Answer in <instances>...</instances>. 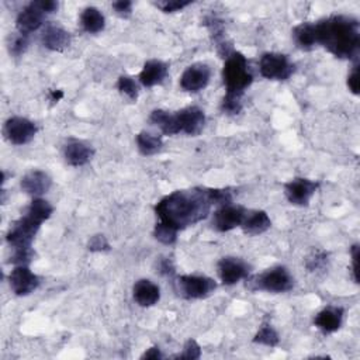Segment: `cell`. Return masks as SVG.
Returning a JSON list of instances; mask_svg holds the SVG:
<instances>
[{
	"mask_svg": "<svg viewBox=\"0 0 360 360\" xmlns=\"http://www.w3.org/2000/svg\"><path fill=\"white\" fill-rule=\"evenodd\" d=\"M3 134L15 145L28 144L37 134V125L24 117H10L3 127Z\"/></svg>",
	"mask_w": 360,
	"mask_h": 360,
	"instance_id": "cell-8",
	"label": "cell"
},
{
	"mask_svg": "<svg viewBox=\"0 0 360 360\" xmlns=\"http://www.w3.org/2000/svg\"><path fill=\"white\" fill-rule=\"evenodd\" d=\"M137 145H138L140 152L144 156H151V155L158 154L162 150L163 143H162L161 137H156V135L143 131L137 135Z\"/></svg>",
	"mask_w": 360,
	"mask_h": 360,
	"instance_id": "cell-26",
	"label": "cell"
},
{
	"mask_svg": "<svg viewBox=\"0 0 360 360\" xmlns=\"http://www.w3.org/2000/svg\"><path fill=\"white\" fill-rule=\"evenodd\" d=\"M35 3L45 15H51L58 10V3L54 0H35Z\"/></svg>",
	"mask_w": 360,
	"mask_h": 360,
	"instance_id": "cell-37",
	"label": "cell"
},
{
	"mask_svg": "<svg viewBox=\"0 0 360 360\" xmlns=\"http://www.w3.org/2000/svg\"><path fill=\"white\" fill-rule=\"evenodd\" d=\"M320 183L314 180L296 177L285 186V195L287 200L294 206H307L311 197L318 190Z\"/></svg>",
	"mask_w": 360,
	"mask_h": 360,
	"instance_id": "cell-11",
	"label": "cell"
},
{
	"mask_svg": "<svg viewBox=\"0 0 360 360\" xmlns=\"http://www.w3.org/2000/svg\"><path fill=\"white\" fill-rule=\"evenodd\" d=\"M53 185L51 177L42 170H31L21 179V189L30 196L45 195Z\"/></svg>",
	"mask_w": 360,
	"mask_h": 360,
	"instance_id": "cell-17",
	"label": "cell"
},
{
	"mask_svg": "<svg viewBox=\"0 0 360 360\" xmlns=\"http://www.w3.org/2000/svg\"><path fill=\"white\" fill-rule=\"evenodd\" d=\"M343 323V309L341 307L330 305L320 311L314 320L315 327L325 334H332L342 327Z\"/></svg>",
	"mask_w": 360,
	"mask_h": 360,
	"instance_id": "cell-18",
	"label": "cell"
},
{
	"mask_svg": "<svg viewBox=\"0 0 360 360\" xmlns=\"http://www.w3.org/2000/svg\"><path fill=\"white\" fill-rule=\"evenodd\" d=\"M325 259H327L325 253H315V256L312 259H308L307 266L309 270H315L325 263Z\"/></svg>",
	"mask_w": 360,
	"mask_h": 360,
	"instance_id": "cell-38",
	"label": "cell"
},
{
	"mask_svg": "<svg viewBox=\"0 0 360 360\" xmlns=\"http://www.w3.org/2000/svg\"><path fill=\"white\" fill-rule=\"evenodd\" d=\"M201 356V348L200 345L195 341V339H189L185 343L183 352L179 353L177 356H174V359H188V360H195L199 359Z\"/></svg>",
	"mask_w": 360,
	"mask_h": 360,
	"instance_id": "cell-33",
	"label": "cell"
},
{
	"mask_svg": "<svg viewBox=\"0 0 360 360\" xmlns=\"http://www.w3.org/2000/svg\"><path fill=\"white\" fill-rule=\"evenodd\" d=\"M80 26L89 34H99L105 30L106 19L96 8H86L80 15Z\"/></svg>",
	"mask_w": 360,
	"mask_h": 360,
	"instance_id": "cell-23",
	"label": "cell"
},
{
	"mask_svg": "<svg viewBox=\"0 0 360 360\" xmlns=\"http://www.w3.org/2000/svg\"><path fill=\"white\" fill-rule=\"evenodd\" d=\"M159 272L163 273V275H170L173 273V266L170 263L169 259H163L161 260V264H159Z\"/></svg>",
	"mask_w": 360,
	"mask_h": 360,
	"instance_id": "cell-41",
	"label": "cell"
},
{
	"mask_svg": "<svg viewBox=\"0 0 360 360\" xmlns=\"http://www.w3.org/2000/svg\"><path fill=\"white\" fill-rule=\"evenodd\" d=\"M163 356H162V353H161V350H159V348H156V346H154V348H150L143 356H141V359H154V360H156V359H162Z\"/></svg>",
	"mask_w": 360,
	"mask_h": 360,
	"instance_id": "cell-40",
	"label": "cell"
},
{
	"mask_svg": "<svg viewBox=\"0 0 360 360\" xmlns=\"http://www.w3.org/2000/svg\"><path fill=\"white\" fill-rule=\"evenodd\" d=\"M151 123L155 124L165 135H174L179 134V127L176 121V116L166 111V110H154L150 117Z\"/></svg>",
	"mask_w": 360,
	"mask_h": 360,
	"instance_id": "cell-25",
	"label": "cell"
},
{
	"mask_svg": "<svg viewBox=\"0 0 360 360\" xmlns=\"http://www.w3.org/2000/svg\"><path fill=\"white\" fill-rule=\"evenodd\" d=\"M64 98V93L61 92V90H58V92H55V90H53L51 92V100L53 102H58V100H61Z\"/></svg>",
	"mask_w": 360,
	"mask_h": 360,
	"instance_id": "cell-42",
	"label": "cell"
},
{
	"mask_svg": "<svg viewBox=\"0 0 360 360\" xmlns=\"http://www.w3.org/2000/svg\"><path fill=\"white\" fill-rule=\"evenodd\" d=\"M41 38H42V44L45 48H48L51 51H57V53L64 51L65 48L69 47V44H71L69 33L64 27H61L55 23H48L47 26H45V28L42 30Z\"/></svg>",
	"mask_w": 360,
	"mask_h": 360,
	"instance_id": "cell-15",
	"label": "cell"
},
{
	"mask_svg": "<svg viewBox=\"0 0 360 360\" xmlns=\"http://www.w3.org/2000/svg\"><path fill=\"white\" fill-rule=\"evenodd\" d=\"M28 47V38L26 34H16V35H10V41H9V51L12 55L15 57H20L26 53Z\"/></svg>",
	"mask_w": 360,
	"mask_h": 360,
	"instance_id": "cell-30",
	"label": "cell"
},
{
	"mask_svg": "<svg viewBox=\"0 0 360 360\" xmlns=\"http://www.w3.org/2000/svg\"><path fill=\"white\" fill-rule=\"evenodd\" d=\"M357 258H359V245L352 246V273L353 280L357 283Z\"/></svg>",
	"mask_w": 360,
	"mask_h": 360,
	"instance_id": "cell-39",
	"label": "cell"
},
{
	"mask_svg": "<svg viewBox=\"0 0 360 360\" xmlns=\"http://www.w3.org/2000/svg\"><path fill=\"white\" fill-rule=\"evenodd\" d=\"M113 9L120 17H128L132 12V3L129 0H118V2L113 3Z\"/></svg>",
	"mask_w": 360,
	"mask_h": 360,
	"instance_id": "cell-36",
	"label": "cell"
},
{
	"mask_svg": "<svg viewBox=\"0 0 360 360\" xmlns=\"http://www.w3.org/2000/svg\"><path fill=\"white\" fill-rule=\"evenodd\" d=\"M168 76V65L159 60L147 61L141 73L140 80L145 87H154L161 84Z\"/></svg>",
	"mask_w": 360,
	"mask_h": 360,
	"instance_id": "cell-22",
	"label": "cell"
},
{
	"mask_svg": "<svg viewBox=\"0 0 360 360\" xmlns=\"http://www.w3.org/2000/svg\"><path fill=\"white\" fill-rule=\"evenodd\" d=\"M270 227H272V221H270L266 211L256 210V211H248L245 215V219L241 225V228L246 235L255 237L266 233Z\"/></svg>",
	"mask_w": 360,
	"mask_h": 360,
	"instance_id": "cell-21",
	"label": "cell"
},
{
	"mask_svg": "<svg viewBox=\"0 0 360 360\" xmlns=\"http://www.w3.org/2000/svg\"><path fill=\"white\" fill-rule=\"evenodd\" d=\"M348 87L350 89V92L353 95H359V89H360V79H359V66L354 65L353 71L349 73L348 76Z\"/></svg>",
	"mask_w": 360,
	"mask_h": 360,
	"instance_id": "cell-35",
	"label": "cell"
},
{
	"mask_svg": "<svg viewBox=\"0 0 360 360\" xmlns=\"http://www.w3.org/2000/svg\"><path fill=\"white\" fill-rule=\"evenodd\" d=\"M132 294L135 303L141 307H152L161 298L159 287L148 279H141L135 283L132 289Z\"/></svg>",
	"mask_w": 360,
	"mask_h": 360,
	"instance_id": "cell-19",
	"label": "cell"
},
{
	"mask_svg": "<svg viewBox=\"0 0 360 360\" xmlns=\"http://www.w3.org/2000/svg\"><path fill=\"white\" fill-rule=\"evenodd\" d=\"M294 42L303 50H311L317 45V33L315 23H303L293 30Z\"/></svg>",
	"mask_w": 360,
	"mask_h": 360,
	"instance_id": "cell-24",
	"label": "cell"
},
{
	"mask_svg": "<svg viewBox=\"0 0 360 360\" xmlns=\"http://www.w3.org/2000/svg\"><path fill=\"white\" fill-rule=\"evenodd\" d=\"M248 210L241 206L227 204L221 206L213 217V227L219 233H227L237 227H241Z\"/></svg>",
	"mask_w": 360,
	"mask_h": 360,
	"instance_id": "cell-9",
	"label": "cell"
},
{
	"mask_svg": "<svg viewBox=\"0 0 360 360\" xmlns=\"http://www.w3.org/2000/svg\"><path fill=\"white\" fill-rule=\"evenodd\" d=\"M117 89L121 95L127 96L129 100H135L138 98V86L129 76H121L117 82Z\"/></svg>",
	"mask_w": 360,
	"mask_h": 360,
	"instance_id": "cell-29",
	"label": "cell"
},
{
	"mask_svg": "<svg viewBox=\"0 0 360 360\" xmlns=\"http://www.w3.org/2000/svg\"><path fill=\"white\" fill-rule=\"evenodd\" d=\"M294 286V279L289 270L283 266L267 269L266 272L252 278L249 287L252 290H263L267 293H286Z\"/></svg>",
	"mask_w": 360,
	"mask_h": 360,
	"instance_id": "cell-5",
	"label": "cell"
},
{
	"mask_svg": "<svg viewBox=\"0 0 360 360\" xmlns=\"http://www.w3.org/2000/svg\"><path fill=\"white\" fill-rule=\"evenodd\" d=\"M222 80L227 89V95L242 98L248 86L252 83L253 76L244 54L233 51L225 58L222 69Z\"/></svg>",
	"mask_w": 360,
	"mask_h": 360,
	"instance_id": "cell-3",
	"label": "cell"
},
{
	"mask_svg": "<svg viewBox=\"0 0 360 360\" xmlns=\"http://www.w3.org/2000/svg\"><path fill=\"white\" fill-rule=\"evenodd\" d=\"M41 219L26 211V214L12 225L8 233V242L12 246L13 252L31 249V244L41 227Z\"/></svg>",
	"mask_w": 360,
	"mask_h": 360,
	"instance_id": "cell-4",
	"label": "cell"
},
{
	"mask_svg": "<svg viewBox=\"0 0 360 360\" xmlns=\"http://www.w3.org/2000/svg\"><path fill=\"white\" fill-rule=\"evenodd\" d=\"M242 98L233 96V95H225L221 102V110L227 114H238L242 109Z\"/></svg>",
	"mask_w": 360,
	"mask_h": 360,
	"instance_id": "cell-32",
	"label": "cell"
},
{
	"mask_svg": "<svg viewBox=\"0 0 360 360\" xmlns=\"http://www.w3.org/2000/svg\"><path fill=\"white\" fill-rule=\"evenodd\" d=\"M155 5L163 13H174L188 8L189 5H192V2L190 0H162V2H156Z\"/></svg>",
	"mask_w": 360,
	"mask_h": 360,
	"instance_id": "cell-31",
	"label": "cell"
},
{
	"mask_svg": "<svg viewBox=\"0 0 360 360\" xmlns=\"http://www.w3.org/2000/svg\"><path fill=\"white\" fill-rule=\"evenodd\" d=\"M218 275L225 286H233L242 279H248L249 264L240 258H222L218 262Z\"/></svg>",
	"mask_w": 360,
	"mask_h": 360,
	"instance_id": "cell-10",
	"label": "cell"
},
{
	"mask_svg": "<svg viewBox=\"0 0 360 360\" xmlns=\"http://www.w3.org/2000/svg\"><path fill=\"white\" fill-rule=\"evenodd\" d=\"M279 334L275 331V328L270 325V324H263L258 334L255 335L253 338V342L255 343H259V345H264V346H269V348H275L279 345Z\"/></svg>",
	"mask_w": 360,
	"mask_h": 360,
	"instance_id": "cell-27",
	"label": "cell"
},
{
	"mask_svg": "<svg viewBox=\"0 0 360 360\" xmlns=\"http://www.w3.org/2000/svg\"><path fill=\"white\" fill-rule=\"evenodd\" d=\"M211 189L195 188L189 190H176L165 196L156 206L155 213L159 222L180 231L204 219L211 207Z\"/></svg>",
	"mask_w": 360,
	"mask_h": 360,
	"instance_id": "cell-1",
	"label": "cell"
},
{
	"mask_svg": "<svg viewBox=\"0 0 360 360\" xmlns=\"http://www.w3.org/2000/svg\"><path fill=\"white\" fill-rule=\"evenodd\" d=\"M259 71L269 80H286L293 75L294 65L283 54L266 53L260 58Z\"/></svg>",
	"mask_w": 360,
	"mask_h": 360,
	"instance_id": "cell-7",
	"label": "cell"
},
{
	"mask_svg": "<svg viewBox=\"0 0 360 360\" xmlns=\"http://www.w3.org/2000/svg\"><path fill=\"white\" fill-rule=\"evenodd\" d=\"M177 127L180 132H185L188 135H199L206 124V116L201 109L196 106H190L186 109H182L180 111L174 113Z\"/></svg>",
	"mask_w": 360,
	"mask_h": 360,
	"instance_id": "cell-14",
	"label": "cell"
},
{
	"mask_svg": "<svg viewBox=\"0 0 360 360\" xmlns=\"http://www.w3.org/2000/svg\"><path fill=\"white\" fill-rule=\"evenodd\" d=\"M87 249L92 251V252H107L110 251V244L106 240L105 235H95L89 240L87 244Z\"/></svg>",
	"mask_w": 360,
	"mask_h": 360,
	"instance_id": "cell-34",
	"label": "cell"
},
{
	"mask_svg": "<svg viewBox=\"0 0 360 360\" xmlns=\"http://www.w3.org/2000/svg\"><path fill=\"white\" fill-rule=\"evenodd\" d=\"M210 78L211 69L207 64H193L183 72L182 78H180V87H182L185 92L197 93L208 84Z\"/></svg>",
	"mask_w": 360,
	"mask_h": 360,
	"instance_id": "cell-12",
	"label": "cell"
},
{
	"mask_svg": "<svg viewBox=\"0 0 360 360\" xmlns=\"http://www.w3.org/2000/svg\"><path fill=\"white\" fill-rule=\"evenodd\" d=\"M174 289L179 296L188 300H200L208 297L217 289V283L207 276L188 275L180 276L174 282Z\"/></svg>",
	"mask_w": 360,
	"mask_h": 360,
	"instance_id": "cell-6",
	"label": "cell"
},
{
	"mask_svg": "<svg viewBox=\"0 0 360 360\" xmlns=\"http://www.w3.org/2000/svg\"><path fill=\"white\" fill-rule=\"evenodd\" d=\"M65 161L71 166H83L93 156V148L83 141L71 140L64 148Z\"/></svg>",
	"mask_w": 360,
	"mask_h": 360,
	"instance_id": "cell-20",
	"label": "cell"
},
{
	"mask_svg": "<svg viewBox=\"0 0 360 360\" xmlns=\"http://www.w3.org/2000/svg\"><path fill=\"white\" fill-rule=\"evenodd\" d=\"M177 233H179L177 230L169 227V225L162 224V222H158V224L155 225L154 235H155V238H156L159 242H162V244H165V245H173V244L176 242V240H177Z\"/></svg>",
	"mask_w": 360,
	"mask_h": 360,
	"instance_id": "cell-28",
	"label": "cell"
},
{
	"mask_svg": "<svg viewBox=\"0 0 360 360\" xmlns=\"http://www.w3.org/2000/svg\"><path fill=\"white\" fill-rule=\"evenodd\" d=\"M9 283L15 294L28 296L39 286V278L34 275L28 266H16L9 276Z\"/></svg>",
	"mask_w": 360,
	"mask_h": 360,
	"instance_id": "cell-13",
	"label": "cell"
},
{
	"mask_svg": "<svg viewBox=\"0 0 360 360\" xmlns=\"http://www.w3.org/2000/svg\"><path fill=\"white\" fill-rule=\"evenodd\" d=\"M45 15L38 6L35 2H31L30 5H27L17 16V20H16V26H17V30L19 33L21 34H26L28 35L30 33L38 30L42 23H44V19H45Z\"/></svg>",
	"mask_w": 360,
	"mask_h": 360,
	"instance_id": "cell-16",
	"label": "cell"
},
{
	"mask_svg": "<svg viewBox=\"0 0 360 360\" xmlns=\"http://www.w3.org/2000/svg\"><path fill=\"white\" fill-rule=\"evenodd\" d=\"M317 44L336 58H356L360 48L359 21L352 16H332L315 23Z\"/></svg>",
	"mask_w": 360,
	"mask_h": 360,
	"instance_id": "cell-2",
	"label": "cell"
}]
</instances>
